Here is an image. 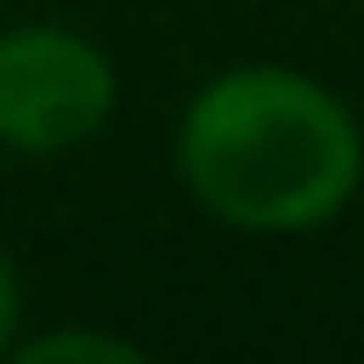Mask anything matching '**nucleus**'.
Wrapping results in <instances>:
<instances>
[{"mask_svg": "<svg viewBox=\"0 0 364 364\" xmlns=\"http://www.w3.org/2000/svg\"><path fill=\"white\" fill-rule=\"evenodd\" d=\"M22 328H29V286H22L15 250L0 243V357H15V336Z\"/></svg>", "mask_w": 364, "mask_h": 364, "instance_id": "20e7f679", "label": "nucleus"}, {"mask_svg": "<svg viewBox=\"0 0 364 364\" xmlns=\"http://www.w3.org/2000/svg\"><path fill=\"white\" fill-rule=\"evenodd\" d=\"M357 8H364V0H357Z\"/></svg>", "mask_w": 364, "mask_h": 364, "instance_id": "39448f33", "label": "nucleus"}, {"mask_svg": "<svg viewBox=\"0 0 364 364\" xmlns=\"http://www.w3.org/2000/svg\"><path fill=\"white\" fill-rule=\"evenodd\" d=\"M15 357L22 364H79V357H93V364H143V343L65 321V328H22L15 336Z\"/></svg>", "mask_w": 364, "mask_h": 364, "instance_id": "7ed1b4c3", "label": "nucleus"}, {"mask_svg": "<svg viewBox=\"0 0 364 364\" xmlns=\"http://www.w3.org/2000/svg\"><path fill=\"white\" fill-rule=\"evenodd\" d=\"M122 107V72L100 36L29 15L0 22V150L50 164L86 150Z\"/></svg>", "mask_w": 364, "mask_h": 364, "instance_id": "f03ea898", "label": "nucleus"}, {"mask_svg": "<svg viewBox=\"0 0 364 364\" xmlns=\"http://www.w3.org/2000/svg\"><path fill=\"white\" fill-rule=\"evenodd\" d=\"M171 178L236 236H314L364 193V122L328 79L243 58L186 93Z\"/></svg>", "mask_w": 364, "mask_h": 364, "instance_id": "f257e3e1", "label": "nucleus"}]
</instances>
